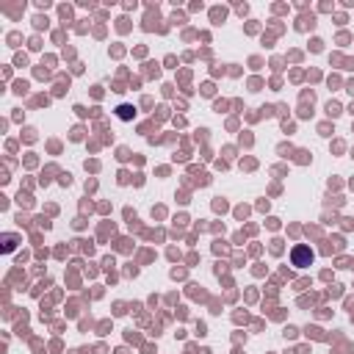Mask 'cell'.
Here are the masks:
<instances>
[{"label": "cell", "mask_w": 354, "mask_h": 354, "mask_svg": "<svg viewBox=\"0 0 354 354\" xmlns=\"http://www.w3.org/2000/svg\"><path fill=\"white\" fill-rule=\"evenodd\" d=\"M290 260H293V266L304 268V266H310V263L315 260V252H313L310 246H293V252H290Z\"/></svg>", "instance_id": "1"}, {"label": "cell", "mask_w": 354, "mask_h": 354, "mask_svg": "<svg viewBox=\"0 0 354 354\" xmlns=\"http://www.w3.org/2000/svg\"><path fill=\"white\" fill-rule=\"evenodd\" d=\"M116 113H119V119H133V116H136V111H133L130 105H119Z\"/></svg>", "instance_id": "2"}]
</instances>
